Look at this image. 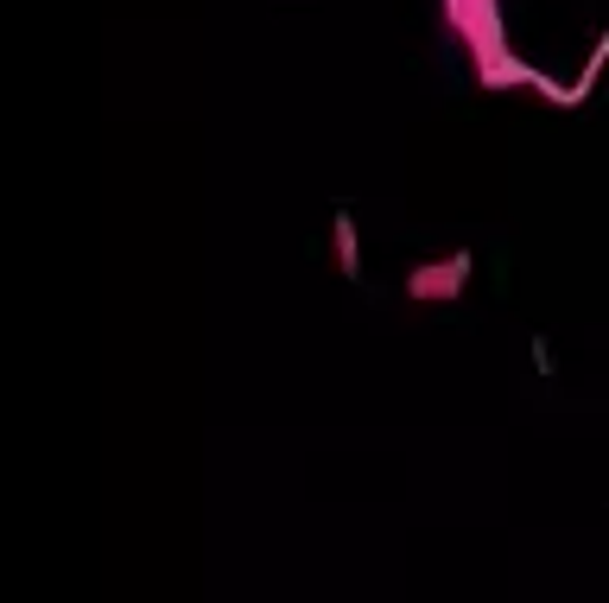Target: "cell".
<instances>
[{"label":"cell","instance_id":"cell-3","mask_svg":"<svg viewBox=\"0 0 609 603\" xmlns=\"http://www.w3.org/2000/svg\"><path fill=\"white\" fill-rule=\"evenodd\" d=\"M534 369L539 376H552V349H546V337H534Z\"/></svg>","mask_w":609,"mask_h":603},{"label":"cell","instance_id":"cell-1","mask_svg":"<svg viewBox=\"0 0 609 603\" xmlns=\"http://www.w3.org/2000/svg\"><path fill=\"white\" fill-rule=\"evenodd\" d=\"M470 273H476V255H431V261L406 267V299L413 305H451L458 293L470 286Z\"/></svg>","mask_w":609,"mask_h":603},{"label":"cell","instance_id":"cell-2","mask_svg":"<svg viewBox=\"0 0 609 603\" xmlns=\"http://www.w3.org/2000/svg\"><path fill=\"white\" fill-rule=\"evenodd\" d=\"M330 242H337V273H343V280H362V242H356V217H350V210L330 217Z\"/></svg>","mask_w":609,"mask_h":603}]
</instances>
